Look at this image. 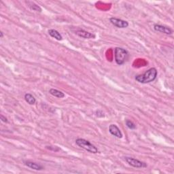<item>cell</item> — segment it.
<instances>
[{
    "label": "cell",
    "instance_id": "obj_15",
    "mask_svg": "<svg viewBox=\"0 0 174 174\" xmlns=\"http://www.w3.org/2000/svg\"><path fill=\"white\" fill-rule=\"evenodd\" d=\"M46 148L49 150H53V151H55V152H57V151H58V150H59V148H58L56 147V146H55V148H54V146H46Z\"/></svg>",
    "mask_w": 174,
    "mask_h": 174
},
{
    "label": "cell",
    "instance_id": "obj_6",
    "mask_svg": "<svg viewBox=\"0 0 174 174\" xmlns=\"http://www.w3.org/2000/svg\"><path fill=\"white\" fill-rule=\"evenodd\" d=\"M154 29L155 31L163 33L166 35H171L173 34V30L168 27H166V26H163L161 25H158L155 24L154 25Z\"/></svg>",
    "mask_w": 174,
    "mask_h": 174
},
{
    "label": "cell",
    "instance_id": "obj_9",
    "mask_svg": "<svg viewBox=\"0 0 174 174\" xmlns=\"http://www.w3.org/2000/svg\"><path fill=\"white\" fill-rule=\"evenodd\" d=\"M26 166H27L28 167L31 168L32 169H34V170L36 171H41L42 169H44V167L41 165L40 164H37L36 163H34V162H25Z\"/></svg>",
    "mask_w": 174,
    "mask_h": 174
},
{
    "label": "cell",
    "instance_id": "obj_13",
    "mask_svg": "<svg viewBox=\"0 0 174 174\" xmlns=\"http://www.w3.org/2000/svg\"><path fill=\"white\" fill-rule=\"evenodd\" d=\"M25 99L26 102L29 103V105H34L36 103V98L30 93H26L25 95Z\"/></svg>",
    "mask_w": 174,
    "mask_h": 174
},
{
    "label": "cell",
    "instance_id": "obj_1",
    "mask_svg": "<svg viewBox=\"0 0 174 174\" xmlns=\"http://www.w3.org/2000/svg\"><path fill=\"white\" fill-rule=\"evenodd\" d=\"M158 72L156 68L152 67L142 74L135 76V80L142 84H147L153 82L156 78Z\"/></svg>",
    "mask_w": 174,
    "mask_h": 174
},
{
    "label": "cell",
    "instance_id": "obj_7",
    "mask_svg": "<svg viewBox=\"0 0 174 174\" xmlns=\"http://www.w3.org/2000/svg\"><path fill=\"white\" fill-rule=\"evenodd\" d=\"M109 131L112 135L115 136V137L118 138L123 137V133L116 124H110L109 126Z\"/></svg>",
    "mask_w": 174,
    "mask_h": 174
},
{
    "label": "cell",
    "instance_id": "obj_16",
    "mask_svg": "<svg viewBox=\"0 0 174 174\" xmlns=\"http://www.w3.org/2000/svg\"><path fill=\"white\" fill-rule=\"evenodd\" d=\"M0 118H1V121L3 122V123H8V119H7V118H6L5 116H3V115H1V116H0Z\"/></svg>",
    "mask_w": 174,
    "mask_h": 174
},
{
    "label": "cell",
    "instance_id": "obj_5",
    "mask_svg": "<svg viewBox=\"0 0 174 174\" xmlns=\"http://www.w3.org/2000/svg\"><path fill=\"white\" fill-rule=\"evenodd\" d=\"M110 20L113 25H114L115 27L118 28H121V29L126 28L129 26V23L127 22V21L120 19V18L112 17V18H110Z\"/></svg>",
    "mask_w": 174,
    "mask_h": 174
},
{
    "label": "cell",
    "instance_id": "obj_2",
    "mask_svg": "<svg viewBox=\"0 0 174 174\" xmlns=\"http://www.w3.org/2000/svg\"><path fill=\"white\" fill-rule=\"evenodd\" d=\"M129 57V53L125 49L116 47L114 50L115 61L118 65H123Z\"/></svg>",
    "mask_w": 174,
    "mask_h": 174
},
{
    "label": "cell",
    "instance_id": "obj_11",
    "mask_svg": "<svg viewBox=\"0 0 174 174\" xmlns=\"http://www.w3.org/2000/svg\"><path fill=\"white\" fill-rule=\"evenodd\" d=\"M49 93L54 96V97H56L57 98H63L65 97V94L61 92V91L57 90V89L50 88V91H49Z\"/></svg>",
    "mask_w": 174,
    "mask_h": 174
},
{
    "label": "cell",
    "instance_id": "obj_4",
    "mask_svg": "<svg viewBox=\"0 0 174 174\" xmlns=\"http://www.w3.org/2000/svg\"><path fill=\"white\" fill-rule=\"evenodd\" d=\"M124 160H125L126 163H127L129 165L132 166L133 167L144 168L147 167L146 163H144V162H142L140 161V160L132 158V157H124Z\"/></svg>",
    "mask_w": 174,
    "mask_h": 174
},
{
    "label": "cell",
    "instance_id": "obj_12",
    "mask_svg": "<svg viewBox=\"0 0 174 174\" xmlns=\"http://www.w3.org/2000/svg\"><path fill=\"white\" fill-rule=\"evenodd\" d=\"M27 6H29V8L31 9V10L36 11V12H42V8L39 7L38 5H37L36 4H35L34 2L32 1H26Z\"/></svg>",
    "mask_w": 174,
    "mask_h": 174
},
{
    "label": "cell",
    "instance_id": "obj_3",
    "mask_svg": "<svg viewBox=\"0 0 174 174\" xmlns=\"http://www.w3.org/2000/svg\"><path fill=\"white\" fill-rule=\"evenodd\" d=\"M76 143L79 147L82 148V149L86 150L88 152H91V153L97 154L98 152V149L97 148V147L90 142H88V140H85V139H77L76 140Z\"/></svg>",
    "mask_w": 174,
    "mask_h": 174
},
{
    "label": "cell",
    "instance_id": "obj_8",
    "mask_svg": "<svg viewBox=\"0 0 174 174\" xmlns=\"http://www.w3.org/2000/svg\"><path fill=\"white\" fill-rule=\"evenodd\" d=\"M76 34L79 37H82L84 39H93L95 37V35L91 34L90 32H88L83 29H79L76 31Z\"/></svg>",
    "mask_w": 174,
    "mask_h": 174
},
{
    "label": "cell",
    "instance_id": "obj_17",
    "mask_svg": "<svg viewBox=\"0 0 174 174\" xmlns=\"http://www.w3.org/2000/svg\"><path fill=\"white\" fill-rule=\"evenodd\" d=\"M3 37H4V33L2 31H1V32H0V37H1V38H2Z\"/></svg>",
    "mask_w": 174,
    "mask_h": 174
},
{
    "label": "cell",
    "instance_id": "obj_10",
    "mask_svg": "<svg viewBox=\"0 0 174 174\" xmlns=\"http://www.w3.org/2000/svg\"><path fill=\"white\" fill-rule=\"evenodd\" d=\"M48 32V34L50 35V36L52 37H53V38L56 39V40L61 41L62 39H63L62 36H61V35L60 33L58 32V31H56V30L53 29H49Z\"/></svg>",
    "mask_w": 174,
    "mask_h": 174
},
{
    "label": "cell",
    "instance_id": "obj_14",
    "mask_svg": "<svg viewBox=\"0 0 174 174\" xmlns=\"http://www.w3.org/2000/svg\"><path fill=\"white\" fill-rule=\"evenodd\" d=\"M126 125L129 129H135L136 128L135 124H134L132 121H129V120L126 121Z\"/></svg>",
    "mask_w": 174,
    "mask_h": 174
}]
</instances>
